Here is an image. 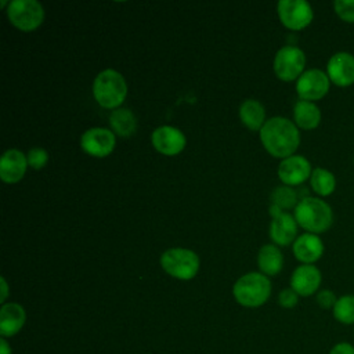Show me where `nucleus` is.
<instances>
[{
    "mask_svg": "<svg viewBox=\"0 0 354 354\" xmlns=\"http://www.w3.org/2000/svg\"><path fill=\"white\" fill-rule=\"evenodd\" d=\"M260 140L270 155L285 159L295 155L299 148L300 133L295 122L282 116H274L261 127Z\"/></svg>",
    "mask_w": 354,
    "mask_h": 354,
    "instance_id": "nucleus-1",
    "label": "nucleus"
},
{
    "mask_svg": "<svg viewBox=\"0 0 354 354\" xmlns=\"http://www.w3.org/2000/svg\"><path fill=\"white\" fill-rule=\"evenodd\" d=\"M293 216L299 227L317 235L328 231L333 223V212L329 203L315 196L300 199L295 207Z\"/></svg>",
    "mask_w": 354,
    "mask_h": 354,
    "instance_id": "nucleus-2",
    "label": "nucleus"
},
{
    "mask_svg": "<svg viewBox=\"0 0 354 354\" xmlns=\"http://www.w3.org/2000/svg\"><path fill=\"white\" fill-rule=\"evenodd\" d=\"M94 100L106 109H118L127 95L124 77L115 69L100 72L93 83Z\"/></svg>",
    "mask_w": 354,
    "mask_h": 354,
    "instance_id": "nucleus-3",
    "label": "nucleus"
},
{
    "mask_svg": "<svg viewBox=\"0 0 354 354\" xmlns=\"http://www.w3.org/2000/svg\"><path fill=\"white\" fill-rule=\"evenodd\" d=\"M232 295L241 306L256 308L270 299L271 282L261 272H248L234 283Z\"/></svg>",
    "mask_w": 354,
    "mask_h": 354,
    "instance_id": "nucleus-4",
    "label": "nucleus"
},
{
    "mask_svg": "<svg viewBox=\"0 0 354 354\" xmlns=\"http://www.w3.org/2000/svg\"><path fill=\"white\" fill-rule=\"evenodd\" d=\"M199 257L195 252L184 248L167 249L160 256L162 268L173 278L188 281L199 271Z\"/></svg>",
    "mask_w": 354,
    "mask_h": 354,
    "instance_id": "nucleus-5",
    "label": "nucleus"
},
{
    "mask_svg": "<svg viewBox=\"0 0 354 354\" xmlns=\"http://www.w3.org/2000/svg\"><path fill=\"white\" fill-rule=\"evenodd\" d=\"M7 18L17 29L30 32L44 19V8L36 0H12L7 7Z\"/></svg>",
    "mask_w": 354,
    "mask_h": 354,
    "instance_id": "nucleus-6",
    "label": "nucleus"
},
{
    "mask_svg": "<svg viewBox=\"0 0 354 354\" xmlns=\"http://www.w3.org/2000/svg\"><path fill=\"white\" fill-rule=\"evenodd\" d=\"M306 66V54L296 46L281 47L274 57V72L283 82H293L300 77Z\"/></svg>",
    "mask_w": 354,
    "mask_h": 354,
    "instance_id": "nucleus-7",
    "label": "nucleus"
},
{
    "mask_svg": "<svg viewBox=\"0 0 354 354\" xmlns=\"http://www.w3.org/2000/svg\"><path fill=\"white\" fill-rule=\"evenodd\" d=\"M277 12L282 25L290 30L307 28L314 18L313 7L306 0H281L277 4Z\"/></svg>",
    "mask_w": 354,
    "mask_h": 354,
    "instance_id": "nucleus-8",
    "label": "nucleus"
},
{
    "mask_svg": "<svg viewBox=\"0 0 354 354\" xmlns=\"http://www.w3.org/2000/svg\"><path fill=\"white\" fill-rule=\"evenodd\" d=\"M329 86L330 80L326 72L313 68L304 71L296 80V93L300 100L315 102L328 94Z\"/></svg>",
    "mask_w": 354,
    "mask_h": 354,
    "instance_id": "nucleus-9",
    "label": "nucleus"
},
{
    "mask_svg": "<svg viewBox=\"0 0 354 354\" xmlns=\"http://www.w3.org/2000/svg\"><path fill=\"white\" fill-rule=\"evenodd\" d=\"M116 144L115 134L104 127H93L86 130L82 134L80 145L82 149L94 156V158H105L108 156Z\"/></svg>",
    "mask_w": 354,
    "mask_h": 354,
    "instance_id": "nucleus-10",
    "label": "nucleus"
},
{
    "mask_svg": "<svg viewBox=\"0 0 354 354\" xmlns=\"http://www.w3.org/2000/svg\"><path fill=\"white\" fill-rule=\"evenodd\" d=\"M326 75L330 83L348 87L354 83V55L348 51H337L328 59Z\"/></svg>",
    "mask_w": 354,
    "mask_h": 354,
    "instance_id": "nucleus-11",
    "label": "nucleus"
},
{
    "mask_svg": "<svg viewBox=\"0 0 354 354\" xmlns=\"http://www.w3.org/2000/svg\"><path fill=\"white\" fill-rule=\"evenodd\" d=\"M313 169L307 158L301 155H292L281 160L278 166V177L283 185H299L311 177Z\"/></svg>",
    "mask_w": 354,
    "mask_h": 354,
    "instance_id": "nucleus-12",
    "label": "nucleus"
},
{
    "mask_svg": "<svg viewBox=\"0 0 354 354\" xmlns=\"http://www.w3.org/2000/svg\"><path fill=\"white\" fill-rule=\"evenodd\" d=\"M151 142L158 152L167 156H174L185 148L187 138L177 127L160 126L152 131Z\"/></svg>",
    "mask_w": 354,
    "mask_h": 354,
    "instance_id": "nucleus-13",
    "label": "nucleus"
},
{
    "mask_svg": "<svg viewBox=\"0 0 354 354\" xmlns=\"http://www.w3.org/2000/svg\"><path fill=\"white\" fill-rule=\"evenodd\" d=\"M322 275L314 264H301L290 275V288L303 297H308L319 290Z\"/></svg>",
    "mask_w": 354,
    "mask_h": 354,
    "instance_id": "nucleus-14",
    "label": "nucleus"
},
{
    "mask_svg": "<svg viewBox=\"0 0 354 354\" xmlns=\"http://www.w3.org/2000/svg\"><path fill=\"white\" fill-rule=\"evenodd\" d=\"M293 254L303 264H314L324 254L322 239L311 232L299 235L293 242Z\"/></svg>",
    "mask_w": 354,
    "mask_h": 354,
    "instance_id": "nucleus-15",
    "label": "nucleus"
},
{
    "mask_svg": "<svg viewBox=\"0 0 354 354\" xmlns=\"http://www.w3.org/2000/svg\"><path fill=\"white\" fill-rule=\"evenodd\" d=\"M26 313L19 303H4L0 308V335L1 337L15 336L25 325Z\"/></svg>",
    "mask_w": 354,
    "mask_h": 354,
    "instance_id": "nucleus-16",
    "label": "nucleus"
},
{
    "mask_svg": "<svg viewBox=\"0 0 354 354\" xmlns=\"http://www.w3.org/2000/svg\"><path fill=\"white\" fill-rule=\"evenodd\" d=\"M26 156L18 149H7L0 160V177L4 183L14 184L22 180L26 167H28Z\"/></svg>",
    "mask_w": 354,
    "mask_h": 354,
    "instance_id": "nucleus-17",
    "label": "nucleus"
},
{
    "mask_svg": "<svg viewBox=\"0 0 354 354\" xmlns=\"http://www.w3.org/2000/svg\"><path fill=\"white\" fill-rule=\"evenodd\" d=\"M297 221L295 216L282 212L270 224V238L278 246H288L297 238Z\"/></svg>",
    "mask_w": 354,
    "mask_h": 354,
    "instance_id": "nucleus-18",
    "label": "nucleus"
},
{
    "mask_svg": "<svg viewBox=\"0 0 354 354\" xmlns=\"http://www.w3.org/2000/svg\"><path fill=\"white\" fill-rule=\"evenodd\" d=\"M295 124L303 130H313L321 123V109L315 102L299 100L293 106Z\"/></svg>",
    "mask_w": 354,
    "mask_h": 354,
    "instance_id": "nucleus-19",
    "label": "nucleus"
},
{
    "mask_svg": "<svg viewBox=\"0 0 354 354\" xmlns=\"http://www.w3.org/2000/svg\"><path fill=\"white\" fill-rule=\"evenodd\" d=\"M257 264L261 274L267 277L279 274L283 267V256L279 248L274 243L263 245L257 254Z\"/></svg>",
    "mask_w": 354,
    "mask_h": 354,
    "instance_id": "nucleus-20",
    "label": "nucleus"
},
{
    "mask_svg": "<svg viewBox=\"0 0 354 354\" xmlns=\"http://www.w3.org/2000/svg\"><path fill=\"white\" fill-rule=\"evenodd\" d=\"M239 118L241 122L249 129V130H261L266 120V109L263 104L257 100H245L239 106Z\"/></svg>",
    "mask_w": 354,
    "mask_h": 354,
    "instance_id": "nucleus-21",
    "label": "nucleus"
},
{
    "mask_svg": "<svg viewBox=\"0 0 354 354\" xmlns=\"http://www.w3.org/2000/svg\"><path fill=\"white\" fill-rule=\"evenodd\" d=\"M109 124L118 136L129 137V136L134 134V131L137 129V119L130 109L118 108L111 112Z\"/></svg>",
    "mask_w": 354,
    "mask_h": 354,
    "instance_id": "nucleus-22",
    "label": "nucleus"
},
{
    "mask_svg": "<svg viewBox=\"0 0 354 354\" xmlns=\"http://www.w3.org/2000/svg\"><path fill=\"white\" fill-rule=\"evenodd\" d=\"M310 185L318 196H329L336 189V177L328 169L315 167L310 177Z\"/></svg>",
    "mask_w": 354,
    "mask_h": 354,
    "instance_id": "nucleus-23",
    "label": "nucleus"
},
{
    "mask_svg": "<svg viewBox=\"0 0 354 354\" xmlns=\"http://www.w3.org/2000/svg\"><path fill=\"white\" fill-rule=\"evenodd\" d=\"M333 318L343 325H354V295H342L332 308Z\"/></svg>",
    "mask_w": 354,
    "mask_h": 354,
    "instance_id": "nucleus-24",
    "label": "nucleus"
},
{
    "mask_svg": "<svg viewBox=\"0 0 354 354\" xmlns=\"http://www.w3.org/2000/svg\"><path fill=\"white\" fill-rule=\"evenodd\" d=\"M297 194L296 191L289 185H281L277 187L271 192V205L278 206L281 210H289L295 209L297 206Z\"/></svg>",
    "mask_w": 354,
    "mask_h": 354,
    "instance_id": "nucleus-25",
    "label": "nucleus"
},
{
    "mask_svg": "<svg viewBox=\"0 0 354 354\" xmlns=\"http://www.w3.org/2000/svg\"><path fill=\"white\" fill-rule=\"evenodd\" d=\"M333 10L342 21L354 24V0H335Z\"/></svg>",
    "mask_w": 354,
    "mask_h": 354,
    "instance_id": "nucleus-26",
    "label": "nucleus"
},
{
    "mask_svg": "<svg viewBox=\"0 0 354 354\" xmlns=\"http://www.w3.org/2000/svg\"><path fill=\"white\" fill-rule=\"evenodd\" d=\"M26 159H28V165L35 169V170H40L43 169L46 165H47V160H48V153L46 149L43 148H32L28 155H26Z\"/></svg>",
    "mask_w": 354,
    "mask_h": 354,
    "instance_id": "nucleus-27",
    "label": "nucleus"
},
{
    "mask_svg": "<svg viewBox=\"0 0 354 354\" xmlns=\"http://www.w3.org/2000/svg\"><path fill=\"white\" fill-rule=\"evenodd\" d=\"M337 296L330 289H321L315 293V301L322 310H332L336 304Z\"/></svg>",
    "mask_w": 354,
    "mask_h": 354,
    "instance_id": "nucleus-28",
    "label": "nucleus"
},
{
    "mask_svg": "<svg viewBox=\"0 0 354 354\" xmlns=\"http://www.w3.org/2000/svg\"><path fill=\"white\" fill-rule=\"evenodd\" d=\"M299 295L292 289V288H286L282 289L278 295V303L281 307L283 308H293L297 306L299 303Z\"/></svg>",
    "mask_w": 354,
    "mask_h": 354,
    "instance_id": "nucleus-29",
    "label": "nucleus"
},
{
    "mask_svg": "<svg viewBox=\"0 0 354 354\" xmlns=\"http://www.w3.org/2000/svg\"><path fill=\"white\" fill-rule=\"evenodd\" d=\"M328 354H354V344L350 342H337L335 343Z\"/></svg>",
    "mask_w": 354,
    "mask_h": 354,
    "instance_id": "nucleus-30",
    "label": "nucleus"
},
{
    "mask_svg": "<svg viewBox=\"0 0 354 354\" xmlns=\"http://www.w3.org/2000/svg\"><path fill=\"white\" fill-rule=\"evenodd\" d=\"M0 354H12L11 346L6 337H0Z\"/></svg>",
    "mask_w": 354,
    "mask_h": 354,
    "instance_id": "nucleus-31",
    "label": "nucleus"
},
{
    "mask_svg": "<svg viewBox=\"0 0 354 354\" xmlns=\"http://www.w3.org/2000/svg\"><path fill=\"white\" fill-rule=\"evenodd\" d=\"M8 296V285H7V281L4 277H1V296H0V301L1 304L6 303V299Z\"/></svg>",
    "mask_w": 354,
    "mask_h": 354,
    "instance_id": "nucleus-32",
    "label": "nucleus"
},
{
    "mask_svg": "<svg viewBox=\"0 0 354 354\" xmlns=\"http://www.w3.org/2000/svg\"><path fill=\"white\" fill-rule=\"evenodd\" d=\"M0 4H1V7H6V6H7V4H10V3H7V1H4V0H3Z\"/></svg>",
    "mask_w": 354,
    "mask_h": 354,
    "instance_id": "nucleus-33",
    "label": "nucleus"
}]
</instances>
